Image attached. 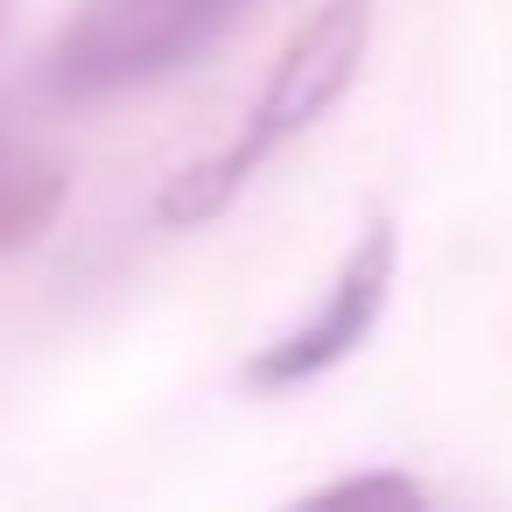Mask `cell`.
<instances>
[{
	"label": "cell",
	"instance_id": "3",
	"mask_svg": "<svg viewBox=\"0 0 512 512\" xmlns=\"http://www.w3.org/2000/svg\"><path fill=\"white\" fill-rule=\"evenodd\" d=\"M393 267H400V239H393V225H372V232L344 253V267H337L330 295L316 302V316H302L288 337H274L267 351H253L246 386H253V393H295V386L337 372V365L372 337V323L386 316Z\"/></svg>",
	"mask_w": 512,
	"mask_h": 512
},
{
	"label": "cell",
	"instance_id": "1",
	"mask_svg": "<svg viewBox=\"0 0 512 512\" xmlns=\"http://www.w3.org/2000/svg\"><path fill=\"white\" fill-rule=\"evenodd\" d=\"M365 50H372V0H323V8L288 36V50H281V64L267 71V85H260V99H253V113H246V127H239L218 155L176 169V176L162 183V197H155V218H162L169 232H190V225H211L218 211H232L239 190L267 169V155H281L295 134H309L316 120H330V106H337V99L351 92V78H358Z\"/></svg>",
	"mask_w": 512,
	"mask_h": 512
},
{
	"label": "cell",
	"instance_id": "5",
	"mask_svg": "<svg viewBox=\"0 0 512 512\" xmlns=\"http://www.w3.org/2000/svg\"><path fill=\"white\" fill-rule=\"evenodd\" d=\"M309 505H421V484L400 477V470H358V477H337V484L309 491Z\"/></svg>",
	"mask_w": 512,
	"mask_h": 512
},
{
	"label": "cell",
	"instance_id": "4",
	"mask_svg": "<svg viewBox=\"0 0 512 512\" xmlns=\"http://www.w3.org/2000/svg\"><path fill=\"white\" fill-rule=\"evenodd\" d=\"M64 204H71V162L43 134L0 120V260L36 246L64 218Z\"/></svg>",
	"mask_w": 512,
	"mask_h": 512
},
{
	"label": "cell",
	"instance_id": "6",
	"mask_svg": "<svg viewBox=\"0 0 512 512\" xmlns=\"http://www.w3.org/2000/svg\"><path fill=\"white\" fill-rule=\"evenodd\" d=\"M0 8H8V0H0Z\"/></svg>",
	"mask_w": 512,
	"mask_h": 512
},
{
	"label": "cell",
	"instance_id": "2",
	"mask_svg": "<svg viewBox=\"0 0 512 512\" xmlns=\"http://www.w3.org/2000/svg\"><path fill=\"white\" fill-rule=\"evenodd\" d=\"M232 0H78L50 50V85L64 92H120L141 78L176 71L218 22Z\"/></svg>",
	"mask_w": 512,
	"mask_h": 512
}]
</instances>
